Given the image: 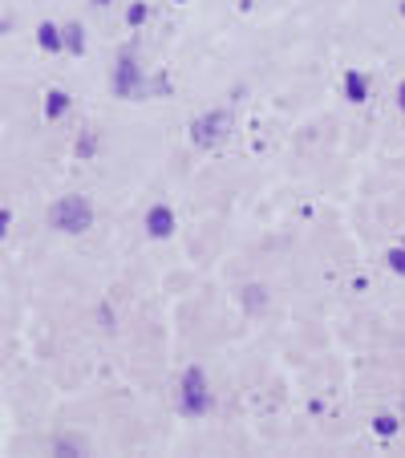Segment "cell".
<instances>
[{
	"label": "cell",
	"mask_w": 405,
	"mask_h": 458,
	"mask_svg": "<svg viewBox=\"0 0 405 458\" xmlns=\"http://www.w3.org/2000/svg\"><path fill=\"white\" fill-rule=\"evenodd\" d=\"M49 223L57 227V231H85L90 223H94V207H90V199L85 195H65V199H57L53 207H49Z\"/></svg>",
	"instance_id": "cell-1"
},
{
	"label": "cell",
	"mask_w": 405,
	"mask_h": 458,
	"mask_svg": "<svg viewBox=\"0 0 405 458\" xmlns=\"http://www.w3.org/2000/svg\"><path fill=\"white\" fill-rule=\"evenodd\" d=\"M179 406L183 414H207L211 410V389H207V377H203V369H187L183 373V398H179Z\"/></svg>",
	"instance_id": "cell-2"
},
{
	"label": "cell",
	"mask_w": 405,
	"mask_h": 458,
	"mask_svg": "<svg viewBox=\"0 0 405 458\" xmlns=\"http://www.w3.org/2000/svg\"><path fill=\"white\" fill-rule=\"evenodd\" d=\"M227 130H231V114L227 110H211V114H203V118L191 122V138L195 146H215L227 138Z\"/></svg>",
	"instance_id": "cell-3"
},
{
	"label": "cell",
	"mask_w": 405,
	"mask_h": 458,
	"mask_svg": "<svg viewBox=\"0 0 405 458\" xmlns=\"http://www.w3.org/2000/svg\"><path fill=\"white\" fill-rule=\"evenodd\" d=\"M114 90H118V97L142 94V73H138V61H134V57H122L118 65H114Z\"/></svg>",
	"instance_id": "cell-4"
},
{
	"label": "cell",
	"mask_w": 405,
	"mask_h": 458,
	"mask_svg": "<svg viewBox=\"0 0 405 458\" xmlns=\"http://www.w3.org/2000/svg\"><path fill=\"white\" fill-rule=\"evenodd\" d=\"M146 231L154 236V240H167L170 231H174V215H170V207H150V215H146Z\"/></svg>",
	"instance_id": "cell-5"
},
{
	"label": "cell",
	"mask_w": 405,
	"mask_h": 458,
	"mask_svg": "<svg viewBox=\"0 0 405 458\" xmlns=\"http://www.w3.org/2000/svg\"><path fill=\"white\" fill-rule=\"evenodd\" d=\"M37 45L53 53V49H61V45H65V33H57V24H49V21H45L41 28H37Z\"/></svg>",
	"instance_id": "cell-6"
},
{
	"label": "cell",
	"mask_w": 405,
	"mask_h": 458,
	"mask_svg": "<svg viewBox=\"0 0 405 458\" xmlns=\"http://www.w3.org/2000/svg\"><path fill=\"white\" fill-rule=\"evenodd\" d=\"M345 94H349V101H365V97H369V85H365L361 73H349V77H345Z\"/></svg>",
	"instance_id": "cell-7"
},
{
	"label": "cell",
	"mask_w": 405,
	"mask_h": 458,
	"mask_svg": "<svg viewBox=\"0 0 405 458\" xmlns=\"http://www.w3.org/2000/svg\"><path fill=\"white\" fill-rule=\"evenodd\" d=\"M65 110H69V94L53 90V94H49V101H45V118H61Z\"/></svg>",
	"instance_id": "cell-8"
},
{
	"label": "cell",
	"mask_w": 405,
	"mask_h": 458,
	"mask_svg": "<svg viewBox=\"0 0 405 458\" xmlns=\"http://www.w3.org/2000/svg\"><path fill=\"white\" fill-rule=\"evenodd\" d=\"M61 33H65V45H69L73 53H81V49H85V28H81V24H65Z\"/></svg>",
	"instance_id": "cell-9"
},
{
	"label": "cell",
	"mask_w": 405,
	"mask_h": 458,
	"mask_svg": "<svg viewBox=\"0 0 405 458\" xmlns=\"http://www.w3.org/2000/svg\"><path fill=\"white\" fill-rule=\"evenodd\" d=\"M373 430H377V434H393V430H397V418H393V414H381V418H377V422H373Z\"/></svg>",
	"instance_id": "cell-10"
},
{
	"label": "cell",
	"mask_w": 405,
	"mask_h": 458,
	"mask_svg": "<svg viewBox=\"0 0 405 458\" xmlns=\"http://www.w3.org/2000/svg\"><path fill=\"white\" fill-rule=\"evenodd\" d=\"M385 260H389V268H393V272H402V276H405V247H393Z\"/></svg>",
	"instance_id": "cell-11"
},
{
	"label": "cell",
	"mask_w": 405,
	"mask_h": 458,
	"mask_svg": "<svg viewBox=\"0 0 405 458\" xmlns=\"http://www.w3.org/2000/svg\"><path fill=\"white\" fill-rule=\"evenodd\" d=\"M146 13H150L146 4H130V13H126V21H130V24H142V21H146Z\"/></svg>",
	"instance_id": "cell-12"
},
{
	"label": "cell",
	"mask_w": 405,
	"mask_h": 458,
	"mask_svg": "<svg viewBox=\"0 0 405 458\" xmlns=\"http://www.w3.org/2000/svg\"><path fill=\"white\" fill-rule=\"evenodd\" d=\"M397 106H402V110H405V81H402V85H397Z\"/></svg>",
	"instance_id": "cell-13"
},
{
	"label": "cell",
	"mask_w": 405,
	"mask_h": 458,
	"mask_svg": "<svg viewBox=\"0 0 405 458\" xmlns=\"http://www.w3.org/2000/svg\"><path fill=\"white\" fill-rule=\"evenodd\" d=\"M94 4H110V0H94Z\"/></svg>",
	"instance_id": "cell-14"
},
{
	"label": "cell",
	"mask_w": 405,
	"mask_h": 458,
	"mask_svg": "<svg viewBox=\"0 0 405 458\" xmlns=\"http://www.w3.org/2000/svg\"><path fill=\"white\" fill-rule=\"evenodd\" d=\"M402 13H405V4H402Z\"/></svg>",
	"instance_id": "cell-15"
}]
</instances>
